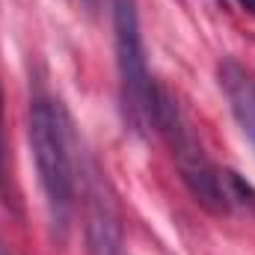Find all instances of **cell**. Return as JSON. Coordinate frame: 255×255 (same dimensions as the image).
Instances as JSON below:
<instances>
[{
    "mask_svg": "<svg viewBox=\"0 0 255 255\" xmlns=\"http://www.w3.org/2000/svg\"><path fill=\"white\" fill-rule=\"evenodd\" d=\"M83 229H86V250L89 255H128L125 250V229L119 208L107 190L104 178L92 169L86 175L83 187Z\"/></svg>",
    "mask_w": 255,
    "mask_h": 255,
    "instance_id": "obj_4",
    "label": "cell"
},
{
    "mask_svg": "<svg viewBox=\"0 0 255 255\" xmlns=\"http://www.w3.org/2000/svg\"><path fill=\"white\" fill-rule=\"evenodd\" d=\"M30 151L45 196L51 232L57 241L68 238L74 205H77V163H74V130L60 101L51 95H33L30 101Z\"/></svg>",
    "mask_w": 255,
    "mask_h": 255,
    "instance_id": "obj_1",
    "label": "cell"
},
{
    "mask_svg": "<svg viewBox=\"0 0 255 255\" xmlns=\"http://www.w3.org/2000/svg\"><path fill=\"white\" fill-rule=\"evenodd\" d=\"M113 6V51H116V74H119V110L130 133L145 136L151 128V98L154 80L145 63L139 6L136 0H110Z\"/></svg>",
    "mask_w": 255,
    "mask_h": 255,
    "instance_id": "obj_3",
    "label": "cell"
},
{
    "mask_svg": "<svg viewBox=\"0 0 255 255\" xmlns=\"http://www.w3.org/2000/svg\"><path fill=\"white\" fill-rule=\"evenodd\" d=\"M3 157H6V145H3V98H0V187L6 181V169H3Z\"/></svg>",
    "mask_w": 255,
    "mask_h": 255,
    "instance_id": "obj_6",
    "label": "cell"
},
{
    "mask_svg": "<svg viewBox=\"0 0 255 255\" xmlns=\"http://www.w3.org/2000/svg\"><path fill=\"white\" fill-rule=\"evenodd\" d=\"M80 3H89V6H92V3H95V0H80Z\"/></svg>",
    "mask_w": 255,
    "mask_h": 255,
    "instance_id": "obj_9",
    "label": "cell"
},
{
    "mask_svg": "<svg viewBox=\"0 0 255 255\" xmlns=\"http://www.w3.org/2000/svg\"><path fill=\"white\" fill-rule=\"evenodd\" d=\"M151 128L169 148V157L190 196L211 214H232V169H220L196 139L184 110L166 86H154L151 98Z\"/></svg>",
    "mask_w": 255,
    "mask_h": 255,
    "instance_id": "obj_2",
    "label": "cell"
},
{
    "mask_svg": "<svg viewBox=\"0 0 255 255\" xmlns=\"http://www.w3.org/2000/svg\"><path fill=\"white\" fill-rule=\"evenodd\" d=\"M217 80L241 133L255 151V80L238 60H223L217 65Z\"/></svg>",
    "mask_w": 255,
    "mask_h": 255,
    "instance_id": "obj_5",
    "label": "cell"
},
{
    "mask_svg": "<svg viewBox=\"0 0 255 255\" xmlns=\"http://www.w3.org/2000/svg\"><path fill=\"white\" fill-rule=\"evenodd\" d=\"M0 255H15V253H9V247H6V244L0 241Z\"/></svg>",
    "mask_w": 255,
    "mask_h": 255,
    "instance_id": "obj_8",
    "label": "cell"
},
{
    "mask_svg": "<svg viewBox=\"0 0 255 255\" xmlns=\"http://www.w3.org/2000/svg\"><path fill=\"white\" fill-rule=\"evenodd\" d=\"M238 6H241L247 15H253V18H255V0H238Z\"/></svg>",
    "mask_w": 255,
    "mask_h": 255,
    "instance_id": "obj_7",
    "label": "cell"
}]
</instances>
